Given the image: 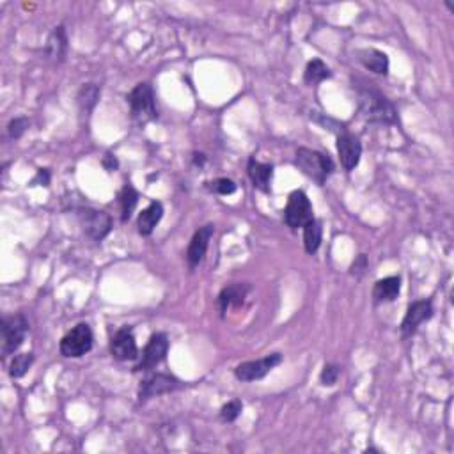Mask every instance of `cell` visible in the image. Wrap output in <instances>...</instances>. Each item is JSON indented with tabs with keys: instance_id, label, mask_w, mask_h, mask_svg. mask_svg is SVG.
Listing matches in <instances>:
<instances>
[{
	"instance_id": "obj_1",
	"label": "cell",
	"mask_w": 454,
	"mask_h": 454,
	"mask_svg": "<svg viewBox=\"0 0 454 454\" xmlns=\"http://www.w3.org/2000/svg\"><path fill=\"white\" fill-rule=\"evenodd\" d=\"M358 111L370 122L377 125H396L398 122V112L394 105L374 87L366 85L358 89Z\"/></svg>"
},
{
	"instance_id": "obj_2",
	"label": "cell",
	"mask_w": 454,
	"mask_h": 454,
	"mask_svg": "<svg viewBox=\"0 0 454 454\" xmlns=\"http://www.w3.org/2000/svg\"><path fill=\"white\" fill-rule=\"evenodd\" d=\"M295 163L307 177L316 181L317 185H325V181L336 169L334 160L329 155H323V153L309 148H300L296 151Z\"/></svg>"
},
{
	"instance_id": "obj_3",
	"label": "cell",
	"mask_w": 454,
	"mask_h": 454,
	"mask_svg": "<svg viewBox=\"0 0 454 454\" xmlns=\"http://www.w3.org/2000/svg\"><path fill=\"white\" fill-rule=\"evenodd\" d=\"M128 103L130 108H132L133 119H137L142 125L149 121H155V119L158 118L155 103V93H153V87L148 82H141V84H137L133 87L132 93L128 94Z\"/></svg>"
},
{
	"instance_id": "obj_4",
	"label": "cell",
	"mask_w": 454,
	"mask_h": 454,
	"mask_svg": "<svg viewBox=\"0 0 454 454\" xmlns=\"http://www.w3.org/2000/svg\"><path fill=\"white\" fill-rule=\"evenodd\" d=\"M91 348H93V330L87 323H78L61 339L59 344L61 353L68 358L82 357V355L89 353Z\"/></svg>"
},
{
	"instance_id": "obj_5",
	"label": "cell",
	"mask_w": 454,
	"mask_h": 454,
	"mask_svg": "<svg viewBox=\"0 0 454 454\" xmlns=\"http://www.w3.org/2000/svg\"><path fill=\"white\" fill-rule=\"evenodd\" d=\"M27 332H29V322L23 314L6 316L2 320V355L9 357L15 353L25 341Z\"/></svg>"
},
{
	"instance_id": "obj_6",
	"label": "cell",
	"mask_w": 454,
	"mask_h": 454,
	"mask_svg": "<svg viewBox=\"0 0 454 454\" xmlns=\"http://www.w3.org/2000/svg\"><path fill=\"white\" fill-rule=\"evenodd\" d=\"M77 217L84 233L93 241H101L112 231V218L105 211L93 210V208H80V210H77Z\"/></svg>"
},
{
	"instance_id": "obj_7",
	"label": "cell",
	"mask_w": 454,
	"mask_h": 454,
	"mask_svg": "<svg viewBox=\"0 0 454 454\" xmlns=\"http://www.w3.org/2000/svg\"><path fill=\"white\" fill-rule=\"evenodd\" d=\"M313 204H310L307 194L303 192V190H295V192H291L284 210V220L286 224H288V227L296 231L300 229V227H303L307 222L313 220Z\"/></svg>"
},
{
	"instance_id": "obj_8",
	"label": "cell",
	"mask_w": 454,
	"mask_h": 454,
	"mask_svg": "<svg viewBox=\"0 0 454 454\" xmlns=\"http://www.w3.org/2000/svg\"><path fill=\"white\" fill-rule=\"evenodd\" d=\"M282 362V355L281 353H272L266 355V357L258 358V360H251V362H244L240 366L234 370V377L238 378L240 382H256L265 378L270 371L277 367L279 364Z\"/></svg>"
},
{
	"instance_id": "obj_9",
	"label": "cell",
	"mask_w": 454,
	"mask_h": 454,
	"mask_svg": "<svg viewBox=\"0 0 454 454\" xmlns=\"http://www.w3.org/2000/svg\"><path fill=\"white\" fill-rule=\"evenodd\" d=\"M167 350H169V337L163 332L153 334L149 339L148 346L142 351V358L137 364L135 371H151L158 366L160 362L165 358Z\"/></svg>"
},
{
	"instance_id": "obj_10",
	"label": "cell",
	"mask_w": 454,
	"mask_h": 454,
	"mask_svg": "<svg viewBox=\"0 0 454 454\" xmlns=\"http://www.w3.org/2000/svg\"><path fill=\"white\" fill-rule=\"evenodd\" d=\"M433 316V305L429 300H417V302L410 303L408 310H406L405 317L401 323V334L403 337H410L417 332L419 327L424 322H428Z\"/></svg>"
},
{
	"instance_id": "obj_11",
	"label": "cell",
	"mask_w": 454,
	"mask_h": 454,
	"mask_svg": "<svg viewBox=\"0 0 454 454\" xmlns=\"http://www.w3.org/2000/svg\"><path fill=\"white\" fill-rule=\"evenodd\" d=\"M111 353L115 360H135L139 357L137 343L133 337L132 327H122L114 334L111 341Z\"/></svg>"
},
{
	"instance_id": "obj_12",
	"label": "cell",
	"mask_w": 454,
	"mask_h": 454,
	"mask_svg": "<svg viewBox=\"0 0 454 454\" xmlns=\"http://www.w3.org/2000/svg\"><path fill=\"white\" fill-rule=\"evenodd\" d=\"M337 153H339L341 165L350 172L358 165L362 156V144L355 135L343 132L337 137Z\"/></svg>"
},
{
	"instance_id": "obj_13",
	"label": "cell",
	"mask_w": 454,
	"mask_h": 454,
	"mask_svg": "<svg viewBox=\"0 0 454 454\" xmlns=\"http://www.w3.org/2000/svg\"><path fill=\"white\" fill-rule=\"evenodd\" d=\"M177 387H179V382L176 378L165 373H156L142 382L141 389H139V398H141V401H146V399L153 398V396L165 394V392L174 391Z\"/></svg>"
},
{
	"instance_id": "obj_14",
	"label": "cell",
	"mask_w": 454,
	"mask_h": 454,
	"mask_svg": "<svg viewBox=\"0 0 454 454\" xmlns=\"http://www.w3.org/2000/svg\"><path fill=\"white\" fill-rule=\"evenodd\" d=\"M215 233V225L208 224L199 227L196 231V234L192 237L189 245V251H187V261H189L190 268H196L201 261H203L204 254L208 251V245H210V240L213 238Z\"/></svg>"
},
{
	"instance_id": "obj_15",
	"label": "cell",
	"mask_w": 454,
	"mask_h": 454,
	"mask_svg": "<svg viewBox=\"0 0 454 454\" xmlns=\"http://www.w3.org/2000/svg\"><path fill=\"white\" fill-rule=\"evenodd\" d=\"M248 293V286L247 284H231L225 286L224 289L218 295L217 303L218 309H220L222 316H225V313L231 309V307H240L244 303L245 296Z\"/></svg>"
},
{
	"instance_id": "obj_16",
	"label": "cell",
	"mask_w": 454,
	"mask_h": 454,
	"mask_svg": "<svg viewBox=\"0 0 454 454\" xmlns=\"http://www.w3.org/2000/svg\"><path fill=\"white\" fill-rule=\"evenodd\" d=\"M248 177L252 179L254 187L261 192L268 194L270 192V181H272V176H274V167L270 163H261L256 158L248 160Z\"/></svg>"
},
{
	"instance_id": "obj_17",
	"label": "cell",
	"mask_w": 454,
	"mask_h": 454,
	"mask_svg": "<svg viewBox=\"0 0 454 454\" xmlns=\"http://www.w3.org/2000/svg\"><path fill=\"white\" fill-rule=\"evenodd\" d=\"M66 53H68V36L64 27L59 25L52 30V34L49 36V41H46V56H49V59H52L53 63L59 64L63 63Z\"/></svg>"
},
{
	"instance_id": "obj_18",
	"label": "cell",
	"mask_w": 454,
	"mask_h": 454,
	"mask_svg": "<svg viewBox=\"0 0 454 454\" xmlns=\"http://www.w3.org/2000/svg\"><path fill=\"white\" fill-rule=\"evenodd\" d=\"M162 217H163L162 203L155 201V203L149 204V206L146 208V210H142L141 215H139V220H137L139 234H142V237H149V234L155 231L156 225L160 224Z\"/></svg>"
},
{
	"instance_id": "obj_19",
	"label": "cell",
	"mask_w": 454,
	"mask_h": 454,
	"mask_svg": "<svg viewBox=\"0 0 454 454\" xmlns=\"http://www.w3.org/2000/svg\"><path fill=\"white\" fill-rule=\"evenodd\" d=\"M401 291V279L392 275V277L380 279L373 288V298L377 303L394 302Z\"/></svg>"
},
{
	"instance_id": "obj_20",
	"label": "cell",
	"mask_w": 454,
	"mask_h": 454,
	"mask_svg": "<svg viewBox=\"0 0 454 454\" xmlns=\"http://www.w3.org/2000/svg\"><path fill=\"white\" fill-rule=\"evenodd\" d=\"M358 61L370 71L377 75L389 73V57L377 49H366L358 52Z\"/></svg>"
},
{
	"instance_id": "obj_21",
	"label": "cell",
	"mask_w": 454,
	"mask_h": 454,
	"mask_svg": "<svg viewBox=\"0 0 454 454\" xmlns=\"http://www.w3.org/2000/svg\"><path fill=\"white\" fill-rule=\"evenodd\" d=\"M322 237H323V227L322 222L313 218L310 222H307L303 225V247H305L307 254H314L317 252L320 245H322Z\"/></svg>"
},
{
	"instance_id": "obj_22",
	"label": "cell",
	"mask_w": 454,
	"mask_h": 454,
	"mask_svg": "<svg viewBox=\"0 0 454 454\" xmlns=\"http://www.w3.org/2000/svg\"><path fill=\"white\" fill-rule=\"evenodd\" d=\"M78 107L84 114H91L93 108L96 107L98 100H100V87L96 84H84L78 91Z\"/></svg>"
},
{
	"instance_id": "obj_23",
	"label": "cell",
	"mask_w": 454,
	"mask_h": 454,
	"mask_svg": "<svg viewBox=\"0 0 454 454\" xmlns=\"http://www.w3.org/2000/svg\"><path fill=\"white\" fill-rule=\"evenodd\" d=\"M330 77H332V71H330V68L322 59L310 61L305 68V73H303V80L309 85H316Z\"/></svg>"
},
{
	"instance_id": "obj_24",
	"label": "cell",
	"mask_w": 454,
	"mask_h": 454,
	"mask_svg": "<svg viewBox=\"0 0 454 454\" xmlns=\"http://www.w3.org/2000/svg\"><path fill=\"white\" fill-rule=\"evenodd\" d=\"M137 203H139V192L128 183V185H125V189L121 190V194H119V204H121L122 222L130 220V217H132V213H133V210H135V206H137Z\"/></svg>"
},
{
	"instance_id": "obj_25",
	"label": "cell",
	"mask_w": 454,
	"mask_h": 454,
	"mask_svg": "<svg viewBox=\"0 0 454 454\" xmlns=\"http://www.w3.org/2000/svg\"><path fill=\"white\" fill-rule=\"evenodd\" d=\"M32 364H34L32 353L16 355V357L11 360V366H9V374H11V378L25 377L27 371L30 370V366H32Z\"/></svg>"
},
{
	"instance_id": "obj_26",
	"label": "cell",
	"mask_w": 454,
	"mask_h": 454,
	"mask_svg": "<svg viewBox=\"0 0 454 454\" xmlns=\"http://www.w3.org/2000/svg\"><path fill=\"white\" fill-rule=\"evenodd\" d=\"M206 185L211 192L220 194V196H231V194L237 192V183L233 179H227V177H218V179L210 181Z\"/></svg>"
},
{
	"instance_id": "obj_27",
	"label": "cell",
	"mask_w": 454,
	"mask_h": 454,
	"mask_svg": "<svg viewBox=\"0 0 454 454\" xmlns=\"http://www.w3.org/2000/svg\"><path fill=\"white\" fill-rule=\"evenodd\" d=\"M241 410H244V405H241L240 399H233V401H229L227 405L222 406L220 419L224 422H233L240 417Z\"/></svg>"
},
{
	"instance_id": "obj_28",
	"label": "cell",
	"mask_w": 454,
	"mask_h": 454,
	"mask_svg": "<svg viewBox=\"0 0 454 454\" xmlns=\"http://www.w3.org/2000/svg\"><path fill=\"white\" fill-rule=\"evenodd\" d=\"M339 366H336V364H325L322 374H320V382H322V385H325V387H332V385H336L337 380H339Z\"/></svg>"
},
{
	"instance_id": "obj_29",
	"label": "cell",
	"mask_w": 454,
	"mask_h": 454,
	"mask_svg": "<svg viewBox=\"0 0 454 454\" xmlns=\"http://www.w3.org/2000/svg\"><path fill=\"white\" fill-rule=\"evenodd\" d=\"M29 128V119L27 118H15L8 125V135L9 139H20L23 133L27 132Z\"/></svg>"
},
{
	"instance_id": "obj_30",
	"label": "cell",
	"mask_w": 454,
	"mask_h": 454,
	"mask_svg": "<svg viewBox=\"0 0 454 454\" xmlns=\"http://www.w3.org/2000/svg\"><path fill=\"white\" fill-rule=\"evenodd\" d=\"M367 265H370V263H367V256L360 254L357 259H355L353 265H351L350 274L355 275V277H360V275H364V272L367 270Z\"/></svg>"
},
{
	"instance_id": "obj_31",
	"label": "cell",
	"mask_w": 454,
	"mask_h": 454,
	"mask_svg": "<svg viewBox=\"0 0 454 454\" xmlns=\"http://www.w3.org/2000/svg\"><path fill=\"white\" fill-rule=\"evenodd\" d=\"M36 183H39V185H43V187L50 185L49 169H39V170H37V176L32 179V185H36Z\"/></svg>"
},
{
	"instance_id": "obj_32",
	"label": "cell",
	"mask_w": 454,
	"mask_h": 454,
	"mask_svg": "<svg viewBox=\"0 0 454 454\" xmlns=\"http://www.w3.org/2000/svg\"><path fill=\"white\" fill-rule=\"evenodd\" d=\"M103 167L108 170V172H112V170L118 169V158L108 153V155H105V158H103Z\"/></svg>"
},
{
	"instance_id": "obj_33",
	"label": "cell",
	"mask_w": 454,
	"mask_h": 454,
	"mask_svg": "<svg viewBox=\"0 0 454 454\" xmlns=\"http://www.w3.org/2000/svg\"><path fill=\"white\" fill-rule=\"evenodd\" d=\"M204 162H206V156H204L203 153H196V155H194V163H196V165L203 167Z\"/></svg>"
}]
</instances>
